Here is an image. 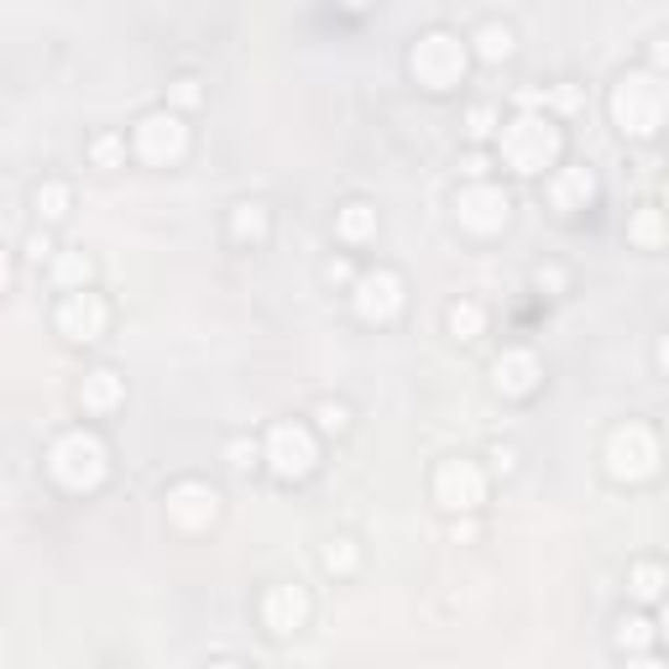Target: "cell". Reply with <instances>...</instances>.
I'll return each instance as SVG.
<instances>
[{
    "label": "cell",
    "mask_w": 669,
    "mask_h": 669,
    "mask_svg": "<svg viewBox=\"0 0 669 669\" xmlns=\"http://www.w3.org/2000/svg\"><path fill=\"white\" fill-rule=\"evenodd\" d=\"M633 240H638V246H659V240H665V215H659V210H638V215H633Z\"/></svg>",
    "instance_id": "25"
},
{
    "label": "cell",
    "mask_w": 669,
    "mask_h": 669,
    "mask_svg": "<svg viewBox=\"0 0 669 669\" xmlns=\"http://www.w3.org/2000/svg\"><path fill=\"white\" fill-rule=\"evenodd\" d=\"M669 116V79L654 69H627L612 90V120L627 137H654Z\"/></svg>",
    "instance_id": "1"
},
{
    "label": "cell",
    "mask_w": 669,
    "mask_h": 669,
    "mask_svg": "<svg viewBox=\"0 0 669 669\" xmlns=\"http://www.w3.org/2000/svg\"><path fill=\"white\" fill-rule=\"evenodd\" d=\"M231 236L236 240H262L267 236V210L257 204V199H246V204L231 210Z\"/></svg>",
    "instance_id": "19"
},
{
    "label": "cell",
    "mask_w": 669,
    "mask_h": 669,
    "mask_svg": "<svg viewBox=\"0 0 669 669\" xmlns=\"http://www.w3.org/2000/svg\"><path fill=\"white\" fill-rule=\"evenodd\" d=\"M627 669H669V665H659L654 654H638V659H627Z\"/></svg>",
    "instance_id": "36"
},
{
    "label": "cell",
    "mask_w": 669,
    "mask_h": 669,
    "mask_svg": "<svg viewBox=\"0 0 669 669\" xmlns=\"http://www.w3.org/2000/svg\"><path fill=\"white\" fill-rule=\"evenodd\" d=\"M79 398H84V408L105 413V408H116V403H120V377L110 372V366H99V372H90V377H84Z\"/></svg>",
    "instance_id": "16"
},
{
    "label": "cell",
    "mask_w": 669,
    "mask_h": 669,
    "mask_svg": "<svg viewBox=\"0 0 669 669\" xmlns=\"http://www.w3.org/2000/svg\"><path fill=\"white\" fill-rule=\"evenodd\" d=\"M481 325H486V314H481V304H471V298H460V304H450V334H455V340H477Z\"/></svg>",
    "instance_id": "22"
},
{
    "label": "cell",
    "mask_w": 669,
    "mask_h": 669,
    "mask_svg": "<svg viewBox=\"0 0 669 669\" xmlns=\"http://www.w3.org/2000/svg\"><path fill=\"white\" fill-rule=\"evenodd\" d=\"M492 126H497V110H492V105H477V110L466 116V131H471V137H492Z\"/></svg>",
    "instance_id": "27"
},
{
    "label": "cell",
    "mask_w": 669,
    "mask_h": 669,
    "mask_svg": "<svg viewBox=\"0 0 669 669\" xmlns=\"http://www.w3.org/2000/svg\"><path fill=\"white\" fill-rule=\"evenodd\" d=\"M665 210H669V184H665Z\"/></svg>",
    "instance_id": "42"
},
{
    "label": "cell",
    "mask_w": 669,
    "mask_h": 669,
    "mask_svg": "<svg viewBox=\"0 0 669 669\" xmlns=\"http://www.w3.org/2000/svg\"><path fill=\"white\" fill-rule=\"evenodd\" d=\"M325 278H330V283H351V287H356V278H351V262H340V257L325 267Z\"/></svg>",
    "instance_id": "32"
},
{
    "label": "cell",
    "mask_w": 669,
    "mask_h": 669,
    "mask_svg": "<svg viewBox=\"0 0 669 669\" xmlns=\"http://www.w3.org/2000/svg\"><path fill=\"white\" fill-rule=\"evenodd\" d=\"M26 251H32V257H48L52 240H48V236H32V240H26Z\"/></svg>",
    "instance_id": "35"
},
{
    "label": "cell",
    "mask_w": 669,
    "mask_h": 669,
    "mask_svg": "<svg viewBox=\"0 0 669 669\" xmlns=\"http://www.w3.org/2000/svg\"><path fill=\"white\" fill-rule=\"evenodd\" d=\"M32 204H37V215L43 220H63L69 215V189H63V184H37Z\"/></svg>",
    "instance_id": "23"
},
{
    "label": "cell",
    "mask_w": 669,
    "mask_h": 669,
    "mask_svg": "<svg viewBox=\"0 0 669 669\" xmlns=\"http://www.w3.org/2000/svg\"><path fill=\"white\" fill-rule=\"evenodd\" d=\"M665 586H669V575H665V565H654V560L633 565V575H627V591H633L638 601H659L665 597Z\"/></svg>",
    "instance_id": "18"
},
{
    "label": "cell",
    "mask_w": 669,
    "mask_h": 669,
    "mask_svg": "<svg viewBox=\"0 0 669 669\" xmlns=\"http://www.w3.org/2000/svg\"><path fill=\"white\" fill-rule=\"evenodd\" d=\"M654 58H659V63H669V37H659V43H654Z\"/></svg>",
    "instance_id": "38"
},
{
    "label": "cell",
    "mask_w": 669,
    "mask_h": 669,
    "mask_svg": "<svg viewBox=\"0 0 669 669\" xmlns=\"http://www.w3.org/2000/svg\"><path fill=\"white\" fill-rule=\"evenodd\" d=\"M560 157V126L550 116H518L502 126V163L518 167V173H544Z\"/></svg>",
    "instance_id": "3"
},
{
    "label": "cell",
    "mask_w": 669,
    "mask_h": 669,
    "mask_svg": "<svg viewBox=\"0 0 669 669\" xmlns=\"http://www.w3.org/2000/svg\"><path fill=\"white\" fill-rule=\"evenodd\" d=\"M334 231H340V240H372L377 236V210L356 199V204H345V210H340Z\"/></svg>",
    "instance_id": "17"
},
{
    "label": "cell",
    "mask_w": 669,
    "mask_h": 669,
    "mask_svg": "<svg viewBox=\"0 0 669 669\" xmlns=\"http://www.w3.org/2000/svg\"><path fill=\"white\" fill-rule=\"evenodd\" d=\"M434 497L455 507V513H466V507H477L486 497V477H481L477 460H445L439 471H434Z\"/></svg>",
    "instance_id": "10"
},
{
    "label": "cell",
    "mask_w": 669,
    "mask_h": 669,
    "mask_svg": "<svg viewBox=\"0 0 669 669\" xmlns=\"http://www.w3.org/2000/svg\"><path fill=\"white\" fill-rule=\"evenodd\" d=\"M58 330L69 334V340H99L105 334V304H99V293H69L63 304H58Z\"/></svg>",
    "instance_id": "12"
},
{
    "label": "cell",
    "mask_w": 669,
    "mask_h": 669,
    "mask_svg": "<svg viewBox=\"0 0 669 669\" xmlns=\"http://www.w3.org/2000/svg\"><path fill=\"white\" fill-rule=\"evenodd\" d=\"M225 460H231L236 471H246V466L257 460V445H251V439H231V445H225Z\"/></svg>",
    "instance_id": "28"
},
{
    "label": "cell",
    "mask_w": 669,
    "mask_h": 669,
    "mask_svg": "<svg viewBox=\"0 0 669 669\" xmlns=\"http://www.w3.org/2000/svg\"><path fill=\"white\" fill-rule=\"evenodd\" d=\"M210 669H240V665H231V659H220V665H210Z\"/></svg>",
    "instance_id": "41"
},
{
    "label": "cell",
    "mask_w": 669,
    "mask_h": 669,
    "mask_svg": "<svg viewBox=\"0 0 669 669\" xmlns=\"http://www.w3.org/2000/svg\"><path fill=\"white\" fill-rule=\"evenodd\" d=\"M533 283H539V287H560V283H565V272H560V267H539V272H533Z\"/></svg>",
    "instance_id": "33"
},
{
    "label": "cell",
    "mask_w": 669,
    "mask_h": 669,
    "mask_svg": "<svg viewBox=\"0 0 669 669\" xmlns=\"http://www.w3.org/2000/svg\"><path fill=\"white\" fill-rule=\"evenodd\" d=\"M659 633L669 638V597H665V612H659Z\"/></svg>",
    "instance_id": "40"
},
{
    "label": "cell",
    "mask_w": 669,
    "mask_h": 669,
    "mask_svg": "<svg viewBox=\"0 0 669 669\" xmlns=\"http://www.w3.org/2000/svg\"><path fill=\"white\" fill-rule=\"evenodd\" d=\"M659 366H665V372H669V334H665V340H659Z\"/></svg>",
    "instance_id": "39"
},
{
    "label": "cell",
    "mask_w": 669,
    "mask_h": 669,
    "mask_svg": "<svg viewBox=\"0 0 669 669\" xmlns=\"http://www.w3.org/2000/svg\"><path fill=\"white\" fill-rule=\"evenodd\" d=\"M262 618L272 633H293V627H304L309 618V597H304V586H272L262 601Z\"/></svg>",
    "instance_id": "15"
},
{
    "label": "cell",
    "mask_w": 669,
    "mask_h": 669,
    "mask_svg": "<svg viewBox=\"0 0 669 669\" xmlns=\"http://www.w3.org/2000/svg\"><path fill=\"white\" fill-rule=\"evenodd\" d=\"M325 571H334V575L356 571V544H351V539H330V544H325Z\"/></svg>",
    "instance_id": "26"
},
{
    "label": "cell",
    "mask_w": 669,
    "mask_h": 669,
    "mask_svg": "<svg viewBox=\"0 0 669 669\" xmlns=\"http://www.w3.org/2000/svg\"><path fill=\"white\" fill-rule=\"evenodd\" d=\"M90 152H95L99 167H116L120 163V142H116V137H95V146H90Z\"/></svg>",
    "instance_id": "29"
},
{
    "label": "cell",
    "mask_w": 669,
    "mask_h": 669,
    "mask_svg": "<svg viewBox=\"0 0 669 669\" xmlns=\"http://www.w3.org/2000/svg\"><path fill=\"white\" fill-rule=\"evenodd\" d=\"M351 298H356V314L366 325H387L392 314L403 309V283H398V272L377 267V272H361Z\"/></svg>",
    "instance_id": "9"
},
{
    "label": "cell",
    "mask_w": 669,
    "mask_h": 669,
    "mask_svg": "<svg viewBox=\"0 0 669 669\" xmlns=\"http://www.w3.org/2000/svg\"><path fill=\"white\" fill-rule=\"evenodd\" d=\"M477 52L486 58V63H502V58L513 52V32H507L502 22H486V26L477 32Z\"/></svg>",
    "instance_id": "21"
},
{
    "label": "cell",
    "mask_w": 669,
    "mask_h": 669,
    "mask_svg": "<svg viewBox=\"0 0 669 669\" xmlns=\"http://www.w3.org/2000/svg\"><path fill=\"white\" fill-rule=\"evenodd\" d=\"M184 152H189V126H184L178 110H146L137 120V157L167 167V163H178Z\"/></svg>",
    "instance_id": "6"
},
{
    "label": "cell",
    "mask_w": 669,
    "mask_h": 669,
    "mask_svg": "<svg viewBox=\"0 0 669 669\" xmlns=\"http://www.w3.org/2000/svg\"><path fill=\"white\" fill-rule=\"evenodd\" d=\"M48 471L69 492H95L99 481H105V471H110V455H105V445L90 430H69L48 450Z\"/></svg>",
    "instance_id": "2"
},
{
    "label": "cell",
    "mask_w": 669,
    "mask_h": 669,
    "mask_svg": "<svg viewBox=\"0 0 669 669\" xmlns=\"http://www.w3.org/2000/svg\"><path fill=\"white\" fill-rule=\"evenodd\" d=\"M267 466L278 471L283 481H298L314 471V460H319V450H314V434L304 430V424H278V430L267 434Z\"/></svg>",
    "instance_id": "7"
},
{
    "label": "cell",
    "mask_w": 669,
    "mask_h": 669,
    "mask_svg": "<svg viewBox=\"0 0 669 669\" xmlns=\"http://www.w3.org/2000/svg\"><path fill=\"white\" fill-rule=\"evenodd\" d=\"M554 105H560V110H575V105H580L575 84H560V90H554Z\"/></svg>",
    "instance_id": "34"
},
{
    "label": "cell",
    "mask_w": 669,
    "mask_h": 669,
    "mask_svg": "<svg viewBox=\"0 0 669 669\" xmlns=\"http://www.w3.org/2000/svg\"><path fill=\"white\" fill-rule=\"evenodd\" d=\"M460 167H466V173H471V178H477V184H481V173H486V157H466V163H460Z\"/></svg>",
    "instance_id": "37"
},
{
    "label": "cell",
    "mask_w": 669,
    "mask_h": 669,
    "mask_svg": "<svg viewBox=\"0 0 669 669\" xmlns=\"http://www.w3.org/2000/svg\"><path fill=\"white\" fill-rule=\"evenodd\" d=\"M52 283L84 293V283H90V257H84V251H63V257L52 262Z\"/></svg>",
    "instance_id": "20"
},
{
    "label": "cell",
    "mask_w": 669,
    "mask_h": 669,
    "mask_svg": "<svg viewBox=\"0 0 669 669\" xmlns=\"http://www.w3.org/2000/svg\"><path fill=\"white\" fill-rule=\"evenodd\" d=\"M648 638H654V622H648V618H622V622H618V644H622V648L644 654Z\"/></svg>",
    "instance_id": "24"
},
{
    "label": "cell",
    "mask_w": 669,
    "mask_h": 669,
    "mask_svg": "<svg viewBox=\"0 0 669 669\" xmlns=\"http://www.w3.org/2000/svg\"><path fill=\"white\" fill-rule=\"evenodd\" d=\"M507 215H513V199H507L497 184H471V189L455 193V220H460L466 231H477V236L502 231Z\"/></svg>",
    "instance_id": "8"
},
{
    "label": "cell",
    "mask_w": 669,
    "mask_h": 669,
    "mask_svg": "<svg viewBox=\"0 0 669 669\" xmlns=\"http://www.w3.org/2000/svg\"><path fill=\"white\" fill-rule=\"evenodd\" d=\"M215 513H220V497H215V486H204V481H178L167 492V518L178 528H210Z\"/></svg>",
    "instance_id": "11"
},
{
    "label": "cell",
    "mask_w": 669,
    "mask_h": 669,
    "mask_svg": "<svg viewBox=\"0 0 669 669\" xmlns=\"http://www.w3.org/2000/svg\"><path fill=\"white\" fill-rule=\"evenodd\" d=\"M167 95H173V105H199V79H178Z\"/></svg>",
    "instance_id": "31"
},
{
    "label": "cell",
    "mask_w": 669,
    "mask_h": 669,
    "mask_svg": "<svg viewBox=\"0 0 669 669\" xmlns=\"http://www.w3.org/2000/svg\"><path fill=\"white\" fill-rule=\"evenodd\" d=\"M539 356L533 351H502L497 361H492V387H497L502 398H528L533 387H539Z\"/></svg>",
    "instance_id": "13"
},
{
    "label": "cell",
    "mask_w": 669,
    "mask_h": 669,
    "mask_svg": "<svg viewBox=\"0 0 669 669\" xmlns=\"http://www.w3.org/2000/svg\"><path fill=\"white\" fill-rule=\"evenodd\" d=\"M314 419H319V424H325L330 434L345 430V408H340V403H319V413H314Z\"/></svg>",
    "instance_id": "30"
},
{
    "label": "cell",
    "mask_w": 669,
    "mask_h": 669,
    "mask_svg": "<svg viewBox=\"0 0 669 669\" xmlns=\"http://www.w3.org/2000/svg\"><path fill=\"white\" fill-rule=\"evenodd\" d=\"M408 69H413V79L424 90H450L466 73V43L455 32H424L413 43V52H408Z\"/></svg>",
    "instance_id": "4"
},
{
    "label": "cell",
    "mask_w": 669,
    "mask_h": 669,
    "mask_svg": "<svg viewBox=\"0 0 669 669\" xmlns=\"http://www.w3.org/2000/svg\"><path fill=\"white\" fill-rule=\"evenodd\" d=\"M597 199V178H591V167H560L550 178V204L560 215H575V210H586Z\"/></svg>",
    "instance_id": "14"
},
{
    "label": "cell",
    "mask_w": 669,
    "mask_h": 669,
    "mask_svg": "<svg viewBox=\"0 0 669 669\" xmlns=\"http://www.w3.org/2000/svg\"><path fill=\"white\" fill-rule=\"evenodd\" d=\"M607 471L618 481H648L659 471V439L644 424H622L607 434Z\"/></svg>",
    "instance_id": "5"
}]
</instances>
